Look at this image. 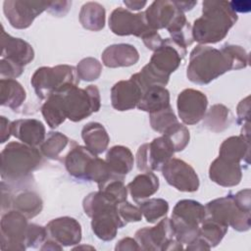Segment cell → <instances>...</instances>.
Returning a JSON list of instances; mask_svg holds the SVG:
<instances>
[{
	"instance_id": "6da1fadb",
	"label": "cell",
	"mask_w": 251,
	"mask_h": 251,
	"mask_svg": "<svg viewBox=\"0 0 251 251\" xmlns=\"http://www.w3.org/2000/svg\"><path fill=\"white\" fill-rule=\"evenodd\" d=\"M185 55V48L179 46L172 38H165L153 52L149 63L130 77L139 84L142 91L155 85L166 86L171 74L176 71Z\"/></svg>"
},
{
	"instance_id": "7a4b0ae2",
	"label": "cell",
	"mask_w": 251,
	"mask_h": 251,
	"mask_svg": "<svg viewBox=\"0 0 251 251\" xmlns=\"http://www.w3.org/2000/svg\"><path fill=\"white\" fill-rule=\"evenodd\" d=\"M237 19L229 2L206 0L202 3V16L192 25L193 39L201 45L218 43L227 35Z\"/></svg>"
},
{
	"instance_id": "3957f363",
	"label": "cell",
	"mask_w": 251,
	"mask_h": 251,
	"mask_svg": "<svg viewBox=\"0 0 251 251\" xmlns=\"http://www.w3.org/2000/svg\"><path fill=\"white\" fill-rule=\"evenodd\" d=\"M42 163V153L36 147L10 142L1 152V177L11 182L25 181Z\"/></svg>"
},
{
	"instance_id": "277c9868",
	"label": "cell",
	"mask_w": 251,
	"mask_h": 251,
	"mask_svg": "<svg viewBox=\"0 0 251 251\" xmlns=\"http://www.w3.org/2000/svg\"><path fill=\"white\" fill-rule=\"evenodd\" d=\"M228 71L230 63L221 49L199 44L190 52L186 76L191 82L204 85Z\"/></svg>"
},
{
	"instance_id": "5b68a950",
	"label": "cell",
	"mask_w": 251,
	"mask_h": 251,
	"mask_svg": "<svg viewBox=\"0 0 251 251\" xmlns=\"http://www.w3.org/2000/svg\"><path fill=\"white\" fill-rule=\"evenodd\" d=\"M31 86L39 99L46 100L52 94L77 86L79 76L76 68L70 65L38 68L30 78Z\"/></svg>"
},
{
	"instance_id": "8992f818",
	"label": "cell",
	"mask_w": 251,
	"mask_h": 251,
	"mask_svg": "<svg viewBox=\"0 0 251 251\" xmlns=\"http://www.w3.org/2000/svg\"><path fill=\"white\" fill-rule=\"evenodd\" d=\"M205 217V206L200 202L192 199L177 201L171 218L176 239L181 244L191 243L199 235Z\"/></svg>"
},
{
	"instance_id": "52a82bcc",
	"label": "cell",
	"mask_w": 251,
	"mask_h": 251,
	"mask_svg": "<svg viewBox=\"0 0 251 251\" xmlns=\"http://www.w3.org/2000/svg\"><path fill=\"white\" fill-rule=\"evenodd\" d=\"M58 93L62 94L67 119L75 123L80 122L98 112L101 107L99 89L93 84L88 85L86 88L75 86Z\"/></svg>"
},
{
	"instance_id": "ba28073f",
	"label": "cell",
	"mask_w": 251,
	"mask_h": 251,
	"mask_svg": "<svg viewBox=\"0 0 251 251\" xmlns=\"http://www.w3.org/2000/svg\"><path fill=\"white\" fill-rule=\"evenodd\" d=\"M206 217L226 226H231L237 231H247L251 226V216L249 212L241 210L229 193L208 202L205 205Z\"/></svg>"
},
{
	"instance_id": "9c48e42d",
	"label": "cell",
	"mask_w": 251,
	"mask_h": 251,
	"mask_svg": "<svg viewBox=\"0 0 251 251\" xmlns=\"http://www.w3.org/2000/svg\"><path fill=\"white\" fill-rule=\"evenodd\" d=\"M174 147L169 139L162 135L150 143L139 146L136 152V166L140 172L161 171L164 165L173 158Z\"/></svg>"
},
{
	"instance_id": "30bf717a",
	"label": "cell",
	"mask_w": 251,
	"mask_h": 251,
	"mask_svg": "<svg viewBox=\"0 0 251 251\" xmlns=\"http://www.w3.org/2000/svg\"><path fill=\"white\" fill-rule=\"evenodd\" d=\"M27 218L16 210H10L1 218V249L25 250L28 228Z\"/></svg>"
},
{
	"instance_id": "8fae6325",
	"label": "cell",
	"mask_w": 251,
	"mask_h": 251,
	"mask_svg": "<svg viewBox=\"0 0 251 251\" xmlns=\"http://www.w3.org/2000/svg\"><path fill=\"white\" fill-rule=\"evenodd\" d=\"M51 2L28 0H6L3 3V12L10 25L18 29H25L31 25L34 19L45 10Z\"/></svg>"
},
{
	"instance_id": "7c38bea8",
	"label": "cell",
	"mask_w": 251,
	"mask_h": 251,
	"mask_svg": "<svg viewBox=\"0 0 251 251\" xmlns=\"http://www.w3.org/2000/svg\"><path fill=\"white\" fill-rule=\"evenodd\" d=\"M109 27L117 35H134L140 38L152 30L147 24L144 12L133 14L129 10L122 7L116 8L111 13Z\"/></svg>"
},
{
	"instance_id": "4fadbf2b",
	"label": "cell",
	"mask_w": 251,
	"mask_h": 251,
	"mask_svg": "<svg viewBox=\"0 0 251 251\" xmlns=\"http://www.w3.org/2000/svg\"><path fill=\"white\" fill-rule=\"evenodd\" d=\"M161 171L166 181L178 191L194 192L199 188V177L195 170L183 160L172 158Z\"/></svg>"
},
{
	"instance_id": "5bb4252c",
	"label": "cell",
	"mask_w": 251,
	"mask_h": 251,
	"mask_svg": "<svg viewBox=\"0 0 251 251\" xmlns=\"http://www.w3.org/2000/svg\"><path fill=\"white\" fill-rule=\"evenodd\" d=\"M134 238L140 250L166 251L168 244L176 238L171 219L165 217L155 226H145L138 229L134 234Z\"/></svg>"
},
{
	"instance_id": "9a60e30c",
	"label": "cell",
	"mask_w": 251,
	"mask_h": 251,
	"mask_svg": "<svg viewBox=\"0 0 251 251\" xmlns=\"http://www.w3.org/2000/svg\"><path fill=\"white\" fill-rule=\"evenodd\" d=\"M90 218L92 231L103 241L113 240L118 229L126 225L119 214L118 205L112 202H108L97 209Z\"/></svg>"
},
{
	"instance_id": "2e32d148",
	"label": "cell",
	"mask_w": 251,
	"mask_h": 251,
	"mask_svg": "<svg viewBox=\"0 0 251 251\" xmlns=\"http://www.w3.org/2000/svg\"><path fill=\"white\" fill-rule=\"evenodd\" d=\"M207 106V96L200 90L192 88L182 90L176 99L178 116L185 125L199 123L206 114Z\"/></svg>"
},
{
	"instance_id": "e0dca14e",
	"label": "cell",
	"mask_w": 251,
	"mask_h": 251,
	"mask_svg": "<svg viewBox=\"0 0 251 251\" xmlns=\"http://www.w3.org/2000/svg\"><path fill=\"white\" fill-rule=\"evenodd\" d=\"M47 238H51L62 246L76 245L81 240L80 224L71 217H60L46 225Z\"/></svg>"
},
{
	"instance_id": "ac0fdd59",
	"label": "cell",
	"mask_w": 251,
	"mask_h": 251,
	"mask_svg": "<svg viewBox=\"0 0 251 251\" xmlns=\"http://www.w3.org/2000/svg\"><path fill=\"white\" fill-rule=\"evenodd\" d=\"M142 94L141 87L133 78L120 80L111 88L112 107L121 112L136 108Z\"/></svg>"
},
{
	"instance_id": "d6986e66",
	"label": "cell",
	"mask_w": 251,
	"mask_h": 251,
	"mask_svg": "<svg viewBox=\"0 0 251 251\" xmlns=\"http://www.w3.org/2000/svg\"><path fill=\"white\" fill-rule=\"evenodd\" d=\"M209 177L215 183L224 187H232L241 181L242 169L239 162L219 156L210 165Z\"/></svg>"
},
{
	"instance_id": "ffe728a7",
	"label": "cell",
	"mask_w": 251,
	"mask_h": 251,
	"mask_svg": "<svg viewBox=\"0 0 251 251\" xmlns=\"http://www.w3.org/2000/svg\"><path fill=\"white\" fill-rule=\"evenodd\" d=\"M1 57L25 67L34 58L32 46L25 40L8 34L3 25L1 31Z\"/></svg>"
},
{
	"instance_id": "44dd1931",
	"label": "cell",
	"mask_w": 251,
	"mask_h": 251,
	"mask_svg": "<svg viewBox=\"0 0 251 251\" xmlns=\"http://www.w3.org/2000/svg\"><path fill=\"white\" fill-rule=\"evenodd\" d=\"M144 13L149 27L158 30L167 29L181 11L176 7L175 1L158 0L152 2Z\"/></svg>"
},
{
	"instance_id": "7402d4cb",
	"label": "cell",
	"mask_w": 251,
	"mask_h": 251,
	"mask_svg": "<svg viewBox=\"0 0 251 251\" xmlns=\"http://www.w3.org/2000/svg\"><path fill=\"white\" fill-rule=\"evenodd\" d=\"M11 132L21 142L33 147L40 146L46 137L44 125L36 119H21L12 122Z\"/></svg>"
},
{
	"instance_id": "603a6c76",
	"label": "cell",
	"mask_w": 251,
	"mask_h": 251,
	"mask_svg": "<svg viewBox=\"0 0 251 251\" xmlns=\"http://www.w3.org/2000/svg\"><path fill=\"white\" fill-rule=\"evenodd\" d=\"M101 59L108 68L130 67L138 62L139 53L133 45L119 43L106 47L102 52Z\"/></svg>"
},
{
	"instance_id": "cb8c5ba5",
	"label": "cell",
	"mask_w": 251,
	"mask_h": 251,
	"mask_svg": "<svg viewBox=\"0 0 251 251\" xmlns=\"http://www.w3.org/2000/svg\"><path fill=\"white\" fill-rule=\"evenodd\" d=\"M97 155L90 151L86 146L77 143L70 149L65 156L63 163L68 173L77 179H85L86 170L94 157Z\"/></svg>"
},
{
	"instance_id": "d4e9b609",
	"label": "cell",
	"mask_w": 251,
	"mask_h": 251,
	"mask_svg": "<svg viewBox=\"0 0 251 251\" xmlns=\"http://www.w3.org/2000/svg\"><path fill=\"white\" fill-rule=\"evenodd\" d=\"M108 166L115 176L124 179L125 176L132 170L134 158L131 151L123 145H115L111 147L106 153Z\"/></svg>"
},
{
	"instance_id": "484cf974",
	"label": "cell",
	"mask_w": 251,
	"mask_h": 251,
	"mask_svg": "<svg viewBox=\"0 0 251 251\" xmlns=\"http://www.w3.org/2000/svg\"><path fill=\"white\" fill-rule=\"evenodd\" d=\"M75 144L76 142L67 135L59 131H50L40 145V151L43 156L50 160L63 162L67 153Z\"/></svg>"
},
{
	"instance_id": "4316f807",
	"label": "cell",
	"mask_w": 251,
	"mask_h": 251,
	"mask_svg": "<svg viewBox=\"0 0 251 251\" xmlns=\"http://www.w3.org/2000/svg\"><path fill=\"white\" fill-rule=\"evenodd\" d=\"M159 186L158 176L152 172H144L136 176L126 187L132 199L136 203H140L155 194Z\"/></svg>"
},
{
	"instance_id": "83f0119b",
	"label": "cell",
	"mask_w": 251,
	"mask_h": 251,
	"mask_svg": "<svg viewBox=\"0 0 251 251\" xmlns=\"http://www.w3.org/2000/svg\"><path fill=\"white\" fill-rule=\"evenodd\" d=\"M81 138L85 146L94 154L103 153L109 145L110 137L106 128L96 122H90L84 125L81 129Z\"/></svg>"
},
{
	"instance_id": "f1b7e54d",
	"label": "cell",
	"mask_w": 251,
	"mask_h": 251,
	"mask_svg": "<svg viewBox=\"0 0 251 251\" xmlns=\"http://www.w3.org/2000/svg\"><path fill=\"white\" fill-rule=\"evenodd\" d=\"M170 92L165 86L155 85L143 91L137 109L149 114L170 107Z\"/></svg>"
},
{
	"instance_id": "f546056e",
	"label": "cell",
	"mask_w": 251,
	"mask_h": 251,
	"mask_svg": "<svg viewBox=\"0 0 251 251\" xmlns=\"http://www.w3.org/2000/svg\"><path fill=\"white\" fill-rule=\"evenodd\" d=\"M25 98V90L19 81L12 78H1L0 102L2 106L16 111L22 107Z\"/></svg>"
},
{
	"instance_id": "4dcf8cb0",
	"label": "cell",
	"mask_w": 251,
	"mask_h": 251,
	"mask_svg": "<svg viewBox=\"0 0 251 251\" xmlns=\"http://www.w3.org/2000/svg\"><path fill=\"white\" fill-rule=\"evenodd\" d=\"M249 149H250V140L245 139L241 135L230 136L226 138L220 146L219 156L235 161L241 162L245 161L249 163Z\"/></svg>"
},
{
	"instance_id": "1f68e13d",
	"label": "cell",
	"mask_w": 251,
	"mask_h": 251,
	"mask_svg": "<svg viewBox=\"0 0 251 251\" xmlns=\"http://www.w3.org/2000/svg\"><path fill=\"white\" fill-rule=\"evenodd\" d=\"M78 19L85 29L99 31L105 25V8L98 2H86L80 8Z\"/></svg>"
},
{
	"instance_id": "d6a6232c",
	"label": "cell",
	"mask_w": 251,
	"mask_h": 251,
	"mask_svg": "<svg viewBox=\"0 0 251 251\" xmlns=\"http://www.w3.org/2000/svg\"><path fill=\"white\" fill-rule=\"evenodd\" d=\"M11 208L19 211L27 219H32L41 213L43 201L36 192L26 190L13 196Z\"/></svg>"
},
{
	"instance_id": "836d02e7",
	"label": "cell",
	"mask_w": 251,
	"mask_h": 251,
	"mask_svg": "<svg viewBox=\"0 0 251 251\" xmlns=\"http://www.w3.org/2000/svg\"><path fill=\"white\" fill-rule=\"evenodd\" d=\"M42 116L51 128L58 127L67 119L61 93L49 96L41 107Z\"/></svg>"
},
{
	"instance_id": "e575fe53",
	"label": "cell",
	"mask_w": 251,
	"mask_h": 251,
	"mask_svg": "<svg viewBox=\"0 0 251 251\" xmlns=\"http://www.w3.org/2000/svg\"><path fill=\"white\" fill-rule=\"evenodd\" d=\"M203 119L205 127L213 132H221L230 126L231 113L225 105L215 104L210 107Z\"/></svg>"
},
{
	"instance_id": "d590c367",
	"label": "cell",
	"mask_w": 251,
	"mask_h": 251,
	"mask_svg": "<svg viewBox=\"0 0 251 251\" xmlns=\"http://www.w3.org/2000/svg\"><path fill=\"white\" fill-rule=\"evenodd\" d=\"M171 34V38L179 46L186 49L194 41L192 35V25L187 22L185 15L181 12L175 22L167 28Z\"/></svg>"
},
{
	"instance_id": "8d00e7d4",
	"label": "cell",
	"mask_w": 251,
	"mask_h": 251,
	"mask_svg": "<svg viewBox=\"0 0 251 251\" xmlns=\"http://www.w3.org/2000/svg\"><path fill=\"white\" fill-rule=\"evenodd\" d=\"M142 216L149 224L165 218L169 212V203L163 198H149L138 203Z\"/></svg>"
},
{
	"instance_id": "74e56055",
	"label": "cell",
	"mask_w": 251,
	"mask_h": 251,
	"mask_svg": "<svg viewBox=\"0 0 251 251\" xmlns=\"http://www.w3.org/2000/svg\"><path fill=\"white\" fill-rule=\"evenodd\" d=\"M114 178H118V177L114 176V174L112 173L107 162L103 159L98 158L97 156L94 157L86 170L85 180L95 181L99 188L103 184H105L107 181L114 179ZM118 179H120V178H118Z\"/></svg>"
},
{
	"instance_id": "f35d334b",
	"label": "cell",
	"mask_w": 251,
	"mask_h": 251,
	"mask_svg": "<svg viewBox=\"0 0 251 251\" xmlns=\"http://www.w3.org/2000/svg\"><path fill=\"white\" fill-rule=\"evenodd\" d=\"M227 226L216 221L205 218L200 226L198 236L203 238L208 243V245L213 248L222 241L227 232Z\"/></svg>"
},
{
	"instance_id": "ab89813d",
	"label": "cell",
	"mask_w": 251,
	"mask_h": 251,
	"mask_svg": "<svg viewBox=\"0 0 251 251\" xmlns=\"http://www.w3.org/2000/svg\"><path fill=\"white\" fill-rule=\"evenodd\" d=\"M162 135L169 139L174 147L175 152H179L185 149L190 139L188 128L180 123H176L170 126Z\"/></svg>"
},
{
	"instance_id": "60d3db41",
	"label": "cell",
	"mask_w": 251,
	"mask_h": 251,
	"mask_svg": "<svg viewBox=\"0 0 251 251\" xmlns=\"http://www.w3.org/2000/svg\"><path fill=\"white\" fill-rule=\"evenodd\" d=\"M149 115L151 127L153 128V130L161 134H163L170 126L178 123L177 118L171 106L158 112L151 113Z\"/></svg>"
},
{
	"instance_id": "b9f144b4",
	"label": "cell",
	"mask_w": 251,
	"mask_h": 251,
	"mask_svg": "<svg viewBox=\"0 0 251 251\" xmlns=\"http://www.w3.org/2000/svg\"><path fill=\"white\" fill-rule=\"evenodd\" d=\"M99 190L116 205H119L127 199V187L125 185L123 179H111L99 187Z\"/></svg>"
},
{
	"instance_id": "7bdbcfd3",
	"label": "cell",
	"mask_w": 251,
	"mask_h": 251,
	"mask_svg": "<svg viewBox=\"0 0 251 251\" xmlns=\"http://www.w3.org/2000/svg\"><path fill=\"white\" fill-rule=\"evenodd\" d=\"M221 51L229 61L231 70L244 69L248 66L249 55L243 47L234 44H225L222 46Z\"/></svg>"
},
{
	"instance_id": "ee69618b",
	"label": "cell",
	"mask_w": 251,
	"mask_h": 251,
	"mask_svg": "<svg viewBox=\"0 0 251 251\" xmlns=\"http://www.w3.org/2000/svg\"><path fill=\"white\" fill-rule=\"evenodd\" d=\"M77 75L84 81H93L99 78L102 73L101 63L92 57H86L79 61L76 66Z\"/></svg>"
},
{
	"instance_id": "f6af8a7d",
	"label": "cell",
	"mask_w": 251,
	"mask_h": 251,
	"mask_svg": "<svg viewBox=\"0 0 251 251\" xmlns=\"http://www.w3.org/2000/svg\"><path fill=\"white\" fill-rule=\"evenodd\" d=\"M47 238L46 227L36 224H29L27 228L25 246L26 248H37Z\"/></svg>"
},
{
	"instance_id": "bcb514c9",
	"label": "cell",
	"mask_w": 251,
	"mask_h": 251,
	"mask_svg": "<svg viewBox=\"0 0 251 251\" xmlns=\"http://www.w3.org/2000/svg\"><path fill=\"white\" fill-rule=\"evenodd\" d=\"M118 211L121 218L124 220L126 224L140 222L142 219V213L139 206L132 205L127 201L119 204Z\"/></svg>"
},
{
	"instance_id": "7dc6e473",
	"label": "cell",
	"mask_w": 251,
	"mask_h": 251,
	"mask_svg": "<svg viewBox=\"0 0 251 251\" xmlns=\"http://www.w3.org/2000/svg\"><path fill=\"white\" fill-rule=\"evenodd\" d=\"M24 72V67L12 60L1 58L0 60V75L2 78L15 79Z\"/></svg>"
},
{
	"instance_id": "c3c4849f",
	"label": "cell",
	"mask_w": 251,
	"mask_h": 251,
	"mask_svg": "<svg viewBox=\"0 0 251 251\" xmlns=\"http://www.w3.org/2000/svg\"><path fill=\"white\" fill-rule=\"evenodd\" d=\"M232 198L241 210L251 213V190L249 188L240 190L235 194H232Z\"/></svg>"
},
{
	"instance_id": "681fc988",
	"label": "cell",
	"mask_w": 251,
	"mask_h": 251,
	"mask_svg": "<svg viewBox=\"0 0 251 251\" xmlns=\"http://www.w3.org/2000/svg\"><path fill=\"white\" fill-rule=\"evenodd\" d=\"M236 114H237V123L238 124H245L249 122L250 118V97L247 96L244 99H242L236 108Z\"/></svg>"
},
{
	"instance_id": "f907efd6",
	"label": "cell",
	"mask_w": 251,
	"mask_h": 251,
	"mask_svg": "<svg viewBox=\"0 0 251 251\" xmlns=\"http://www.w3.org/2000/svg\"><path fill=\"white\" fill-rule=\"evenodd\" d=\"M142 41L143 43L145 44V46L152 50L153 52L161 45L162 41H163V38L161 37V35L158 33V30H155V29H152L150 30L148 33H146L142 38Z\"/></svg>"
},
{
	"instance_id": "816d5d0a",
	"label": "cell",
	"mask_w": 251,
	"mask_h": 251,
	"mask_svg": "<svg viewBox=\"0 0 251 251\" xmlns=\"http://www.w3.org/2000/svg\"><path fill=\"white\" fill-rule=\"evenodd\" d=\"M71 6V1H53L51 2L50 7L48 8V12L54 16L63 17L69 12Z\"/></svg>"
},
{
	"instance_id": "f5cc1de1",
	"label": "cell",
	"mask_w": 251,
	"mask_h": 251,
	"mask_svg": "<svg viewBox=\"0 0 251 251\" xmlns=\"http://www.w3.org/2000/svg\"><path fill=\"white\" fill-rule=\"evenodd\" d=\"M115 250L117 251H126V250H140V247L135 240V238L125 237L121 239L115 246Z\"/></svg>"
},
{
	"instance_id": "db71d44e",
	"label": "cell",
	"mask_w": 251,
	"mask_h": 251,
	"mask_svg": "<svg viewBox=\"0 0 251 251\" xmlns=\"http://www.w3.org/2000/svg\"><path fill=\"white\" fill-rule=\"evenodd\" d=\"M11 124L12 122H10L4 116L0 117V142L1 143L6 142L12 135Z\"/></svg>"
},
{
	"instance_id": "11a10c76",
	"label": "cell",
	"mask_w": 251,
	"mask_h": 251,
	"mask_svg": "<svg viewBox=\"0 0 251 251\" xmlns=\"http://www.w3.org/2000/svg\"><path fill=\"white\" fill-rule=\"evenodd\" d=\"M187 250H210L211 247L208 245V243L201 238L200 236H197L191 243L187 244L186 248Z\"/></svg>"
},
{
	"instance_id": "9f6ffc18",
	"label": "cell",
	"mask_w": 251,
	"mask_h": 251,
	"mask_svg": "<svg viewBox=\"0 0 251 251\" xmlns=\"http://www.w3.org/2000/svg\"><path fill=\"white\" fill-rule=\"evenodd\" d=\"M62 249H63V246L51 238H46V240L43 242L42 246L40 247V250H50V251H56V250L61 251Z\"/></svg>"
},
{
	"instance_id": "6f0895ef",
	"label": "cell",
	"mask_w": 251,
	"mask_h": 251,
	"mask_svg": "<svg viewBox=\"0 0 251 251\" xmlns=\"http://www.w3.org/2000/svg\"><path fill=\"white\" fill-rule=\"evenodd\" d=\"M124 4L129 9L133 11H138L142 9L146 4L147 1H138V0H125Z\"/></svg>"
},
{
	"instance_id": "680465c9",
	"label": "cell",
	"mask_w": 251,
	"mask_h": 251,
	"mask_svg": "<svg viewBox=\"0 0 251 251\" xmlns=\"http://www.w3.org/2000/svg\"><path fill=\"white\" fill-rule=\"evenodd\" d=\"M175 4L181 12L184 13L191 10L197 4V1H175Z\"/></svg>"
}]
</instances>
